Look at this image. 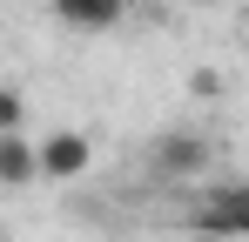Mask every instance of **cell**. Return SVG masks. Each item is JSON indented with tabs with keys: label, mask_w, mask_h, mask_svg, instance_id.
Instances as JSON below:
<instances>
[{
	"label": "cell",
	"mask_w": 249,
	"mask_h": 242,
	"mask_svg": "<svg viewBox=\"0 0 249 242\" xmlns=\"http://www.w3.org/2000/svg\"><path fill=\"white\" fill-rule=\"evenodd\" d=\"M189 236H209V242H243L249 236V189H215L209 202H196L189 215Z\"/></svg>",
	"instance_id": "1"
},
{
	"label": "cell",
	"mask_w": 249,
	"mask_h": 242,
	"mask_svg": "<svg viewBox=\"0 0 249 242\" xmlns=\"http://www.w3.org/2000/svg\"><path fill=\"white\" fill-rule=\"evenodd\" d=\"M88 161H94V141L74 135V128H54L34 141V168H41V182H81Z\"/></svg>",
	"instance_id": "2"
},
{
	"label": "cell",
	"mask_w": 249,
	"mask_h": 242,
	"mask_svg": "<svg viewBox=\"0 0 249 242\" xmlns=\"http://www.w3.org/2000/svg\"><path fill=\"white\" fill-rule=\"evenodd\" d=\"M215 168V148H209V135H168L162 148H155V175L162 182H196Z\"/></svg>",
	"instance_id": "3"
},
{
	"label": "cell",
	"mask_w": 249,
	"mask_h": 242,
	"mask_svg": "<svg viewBox=\"0 0 249 242\" xmlns=\"http://www.w3.org/2000/svg\"><path fill=\"white\" fill-rule=\"evenodd\" d=\"M47 7H54V20L74 27V34H108V27L122 20L128 0H47Z\"/></svg>",
	"instance_id": "4"
},
{
	"label": "cell",
	"mask_w": 249,
	"mask_h": 242,
	"mask_svg": "<svg viewBox=\"0 0 249 242\" xmlns=\"http://www.w3.org/2000/svg\"><path fill=\"white\" fill-rule=\"evenodd\" d=\"M27 182H41L34 141H27V135H0V189H27Z\"/></svg>",
	"instance_id": "5"
},
{
	"label": "cell",
	"mask_w": 249,
	"mask_h": 242,
	"mask_svg": "<svg viewBox=\"0 0 249 242\" xmlns=\"http://www.w3.org/2000/svg\"><path fill=\"white\" fill-rule=\"evenodd\" d=\"M20 128H27V101L14 87H0V135H20Z\"/></svg>",
	"instance_id": "6"
},
{
	"label": "cell",
	"mask_w": 249,
	"mask_h": 242,
	"mask_svg": "<svg viewBox=\"0 0 249 242\" xmlns=\"http://www.w3.org/2000/svg\"><path fill=\"white\" fill-rule=\"evenodd\" d=\"M196 7H215V0H196Z\"/></svg>",
	"instance_id": "7"
},
{
	"label": "cell",
	"mask_w": 249,
	"mask_h": 242,
	"mask_svg": "<svg viewBox=\"0 0 249 242\" xmlns=\"http://www.w3.org/2000/svg\"><path fill=\"white\" fill-rule=\"evenodd\" d=\"M189 242H209V236H189Z\"/></svg>",
	"instance_id": "8"
}]
</instances>
